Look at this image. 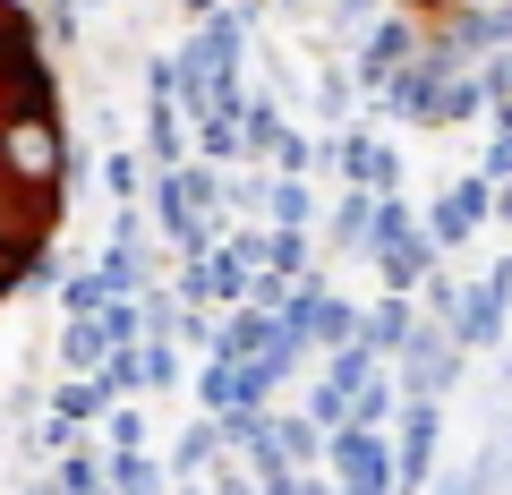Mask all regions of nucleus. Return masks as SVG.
Segmentation results:
<instances>
[{"label": "nucleus", "instance_id": "1", "mask_svg": "<svg viewBox=\"0 0 512 495\" xmlns=\"http://www.w3.org/2000/svg\"><path fill=\"white\" fill-rule=\"evenodd\" d=\"M60 222V120L52 77L35 60V26L0 0V291L43 257Z\"/></svg>", "mask_w": 512, "mask_h": 495}]
</instances>
